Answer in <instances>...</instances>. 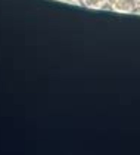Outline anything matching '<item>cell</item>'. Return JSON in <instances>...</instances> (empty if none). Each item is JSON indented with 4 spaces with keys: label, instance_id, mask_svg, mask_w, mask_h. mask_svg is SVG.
I'll list each match as a JSON object with an SVG mask.
<instances>
[{
    "label": "cell",
    "instance_id": "obj_1",
    "mask_svg": "<svg viewBox=\"0 0 140 155\" xmlns=\"http://www.w3.org/2000/svg\"><path fill=\"white\" fill-rule=\"evenodd\" d=\"M109 6L112 11L121 13H131L136 11L137 3L136 0H109Z\"/></svg>",
    "mask_w": 140,
    "mask_h": 155
},
{
    "label": "cell",
    "instance_id": "obj_4",
    "mask_svg": "<svg viewBox=\"0 0 140 155\" xmlns=\"http://www.w3.org/2000/svg\"><path fill=\"white\" fill-rule=\"evenodd\" d=\"M83 2H84V3H87V0H83Z\"/></svg>",
    "mask_w": 140,
    "mask_h": 155
},
{
    "label": "cell",
    "instance_id": "obj_2",
    "mask_svg": "<svg viewBox=\"0 0 140 155\" xmlns=\"http://www.w3.org/2000/svg\"><path fill=\"white\" fill-rule=\"evenodd\" d=\"M136 13H140V8H136V11H134Z\"/></svg>",
    "mask_w": 140,
    "mask_h": 155
},
{
    "label": "cell",
    "instance_id": "obj_3",
    "mask_svg": "<svg viewBox=\"0 0 140 155\" xmlns=\"http://www.w3.org/2000/svg\"><path fill=\"white\" fill-rule=\"evenodd\" d=\"M136 3H137V5H140V0H136Z\"/></svg>",
    "mask_w": 140,
    "mask_h": 155
}]
</instances>
